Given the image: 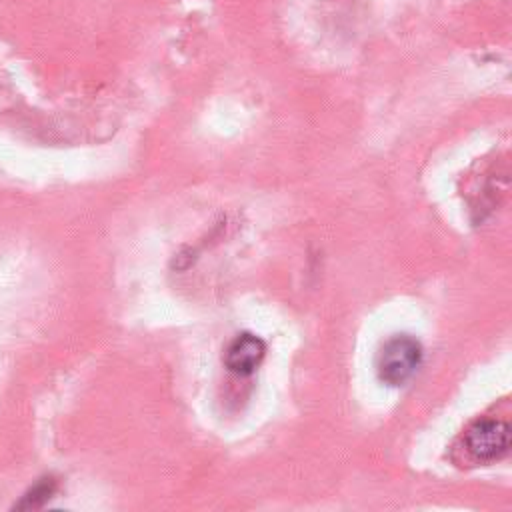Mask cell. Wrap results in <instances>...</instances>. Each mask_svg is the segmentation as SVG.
Returning a JSON list of instances; mask_svg holds the SVG:
<instances>
[{"mask_svg": "<svg viewBox=\"0 0 512 512\" xmlns=\"http://www.w3.org/2000/svg\"><path fill=\"white\" fill-rule=\"evenodd\" d=\"M264 356H266L264 340L256 334L242 332L226 346L224 366L238 376H248L260 366Z\"/></svg>", "mask_w": 512, "mask_h": 512, "instance_id": "3", "label": "cell"}, {"mask_svg": "<svg viewBox=\"0 0 512 512\" xmlns=\"http://www.w3.org/2000/svg\"><path fill=\"white\" fill-rule=\"evenodd\" d=\"M54 488H56V482H54L52 478H44L42 482H38V484L24 496V500L18 504V508H38L40 504H44V502L50 498V494L54 492Z\"/></svg>", "mask_w": 512, "mask_h": 512, "instance_id": "4", "label": "cell"}, {"mask_svg": "<svg viewBox=\"0 0 512 512\" xmlns=\"http://www.w3.org/2000/svg\"><path fill=\"white\" fill-rule=\"evenodd\" d=\"M464 448L480 462L500 460L510 450V426L496 418L476 420L464 432Z\"/></svg>", "mask_w": 512, "mask_h": 512, "instance_id": "2", "label": "cell"}, {"mask_svg": "<svg viewBox=\"0 0 512 512\" xmlns=\"http://www.w3.org/2000/svg\"><path fill=\"white\" fill-rule=\"evenodd\" d=\"M422 344L410 334L390 336L378 350L376 372L386 386H404L422 364Z\"/></svg>", "mask_w": 512, "mask_h": 512, "instance_id": "1", "label": "cell"}]
</instances>
